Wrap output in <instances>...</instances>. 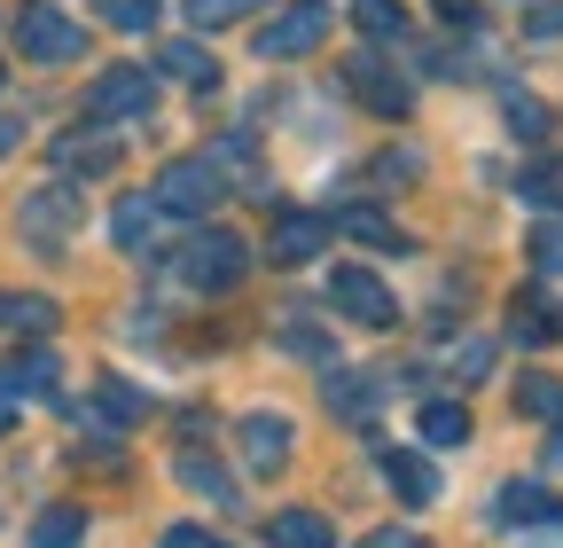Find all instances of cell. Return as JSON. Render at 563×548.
I'll list each match as a JSON object with an SVG mask.
<instances>
[{
    "label": "cell",
    "mask_w": 563,
    "mask_h": 548,
    "mask_svg": "<svg viewBox=\"0 0 563 548\" xmlns=\"http://www.w3.org/2000/svg\"><path fill=\"white\" fill-rule=\"evenodd\" d=\"M251 274V243L235 235V228H196L188 235V251H180V283L188 291H203V298H220V291H235Z\"/></svg>",
    "instance_id": "6da1fadb"
},
{
    "label": "cell",
    "mask_w": 563,
    "mask_h": 548,
    "mask_svg": "<svg viewBox=\"0 0 563 548\" xmlns=\"http://www.w3.org/2000/svg\"><path fill=\"white\" fill-rule=\"evenodd\" d=\"M220 196H228V180H220L211 157H173L150 180V204H157L165 220H211V212H220Z\"/></svg>",
    "instance_id": "7a4b0ae2"
},
{
    "label": "cell",
    "mask_w": 563,
    "mask_h": 548,
    "mask_svg": "<svg viewBox=\"0 0 563 548\" xmlns=\"http://www.w3.org/2000/svg\"><path fill=\"white\" fill-rule=\"evenodd\" d=\"M329 0H290V9H282L266 32H258V55L266 63H298V55H313L321 40H329Z\"/></svg>",
    "instance_id": "3957f363"
},
{
    "label": "cell",
    "mask_w": 563,
    "mask_h": 548,
    "mask_svg": "<svg viewBox=\"0 0 563 548\" xmlns=\"http://www.w3.org/2000/svg\"><path fill=\"white\" fill-rule=\"evenodd\" d=\"M16 47H24L32 63H70V55L87 47V24H70L55 0H32V9L16 17Z\"/></svg>",
    "instance_id": "277c9868"
},
{
    "label": "cell",
    "mask_w": 563,
    "mask_h": 548,
    "mask_svg": "<svg viewBox=\"0 0 563 548\" xmlns=\"http://www.w3.org/2000/svg\"><path fill=\"white\" fill-rule=\"evenodd\" d=\"M344 79L361 87V102H368L376 118H407V110H415V87L384 63V47H352V55H344Z\"/></svg>",
    "instance_id": "5b68a950"
},
{
    "label": "cell",
    "mask_w": 563,
    "mask_h": 548,
    "mask_svg": "<svg viewBox=\"0 0 563 548\" xmlns=\"http://www.w3.org/2000/svg\"><path fill=\"white\" fill-rule=\"evenodd\" d=\"M329 298H336V314H352L361 329H391V321H399V298L376 283L368 266H336V274H329Z\"/></svg>",
    "instance_id": "8992f818"
},
{
    "label": "cell",
    "mask_w": 563,
    "mask_h": 548,
    "mask_svg": "<svg viewBox=\"0 0 563 548\" xmlns=\"http://www.w3.org/2000/svg\"><path fill=\"white\" fill-rule=\"evenodd\" d=\"M150 95H157V79L141 72V63H110V72L95 79V95H87V110H95V118H141V110H150Z\"/></svg>",
    "instance_id": "52a82bcc"
},
{
    "label": "cell",
    "mask_w": 563,
    "mask_h": 548,
    "mask_svg": "<svg viewBox=\"0 0 563 548\" xmlns=\"http://www.w3.org/2000/svg\"><path fill=\"white\" fill-rule=\"evenodd\" d=\"M329 212H274V235H266V251H274V266H306V259H321L329 251Z\"/></svg>",
    "instance_id": "ba28073f"
},
{
    "label": "cell",
    "mask_w": 563,
    "mask_h": 548,
    "mask_svg": "<svg viewBox=\"0 0 563 548\" xmlns=\"http://www.w3.org/2000/svg\"><path fill=\"white\" fill-rule=\"evenodd\" d=\"M493 525H509V533H525V525H563V494L532 486V478H509V486L493 494Z\"/></svg>",
    "instance_id": "9c48e42d"
},
{
    "label": "cell",
    "mask_w": 563,
    "mask_h": 548,
    "mask_svg": "<svg viewBox=\"0 0 563 548\" xmlns=\"http://www.w3.org/2000/svg\"><path fill=\"white\" fill-rule=\"evenodd\" d=\"M235 447H243V462H251V470H282V462H290V447H298V431L258 407V416H243V424H235Z\"/></svg>",
    "instance_id": "30bf717a"
},
{
    "label": "cell",
    "mask_w": 563,
    "mask_h": 548,
    "mask_svg": "<svg viewBox=\"0 0 563 548\" xmlns=\"http://www.w3.org/2000/svg\"><path fill=\"white\" fill-rule=\"evenodd\" d=\"M384 486H391L407 509H431V502H439V470L422 462L415 447H384Z\"/></svg>",
    "instance_id": "8fae6325"
},
{
    "label": "cell",
    "mask_w": 563,
    "mask_h": 548,
    "mask_svg": "<svg viewBox=\"0 0 563 548\" xmlns=\"http://www.w3.org/2000/svg\"><path fill=\"white\" fill-rule=\"evenodd\" d=\"M70 220H79V196H70V188H40V196H24V235H32L40 251H55V243L70 235Z\"/></svg>",
    "instance_id": "7c38bea8"
},
{
    "label": "cell",
    "mask_w": 563,
    "mask_h": 548,
    "mask_svg": "<svg viewBox=\"0 0 563 548\" xmlns=\"http://www.w3.org/2000/svg\"><path fill=\"white\" fill-rule=\"evenodd\" d=\"M47 392H55V353L47 346L0 361V399H47Z\"/></svg>",
    "instance_id": "4fadbf2b"
},
{
    "label": "cell",
    "mask_w": 563,
    "mask_h": 548,
    "mask_svg": "<svg viewBox=\"0 0 563 548\" xmlns=\"http://www.w3.org/2000/svg\"><path fill=\"white\" fill-rule=\"evenodd\" d=\"M376 407H384V376H329V416L344 424H376Z\"/></svg>",
    "instance_id": "5bb4252c"
},
{
    "label": "cell",
    "mask_w": 563,
    "mask_h": 548,
    "mask_svg": "<svg viewBox=\"0 0 563 548\" xmlns=\"http://www.w3.org/2000/svg\"><path fill=\"white\" fill-rule=\"evenodd\" d=\"M266 548H336V525L321 509H282L266 525Z\"/></svg>",
    "instance_id": "9a60e30c"
},
{
    "label": "cell",
    "mask_w": 563,
    "mask_h": 548,
    "mask_svg": "<svg viewBox=\"0 0 563 548\" xmlns=\"http://www.w3.org/2000/svg\"><path fill=\"white\" fill-rule=\"evenodd\" d=\"M55 165H63V173L102 180V173L118 165V142H110V133H63V142H55Z\"/></svg>",
    "instance_id": "2e32d148"
},
{
    "label": "cell",
    "mask_w": 563,
    "mask_h": 548,
    "mask_svg": "<svg viewBox=\"0 0 563 548\" xmlns=\"http://www.w3.org/2000/svg\"><path fill=\"white\" fill-rule=\"evenodd\" d=\"M329 228L361 235V243H376V251H407V228H399V220H384V204H344Z\"/></svg>",
    "instance_id": "e0dca14e"
},
{
    "label": "cell",
    "mask_w": 563,
    "mask_h": 548,
    "mask_svg": "<svg viewBox=\"0 0 563 548\" xmlns=\"http://www.w3.org/2000/svg\"><path fill=\"white\" fill-rule=\"evenodd\" d=\"M517 416H532V424H563V376L525 369V376H517Z\"/></svg>",
    "instance_id": "ac0fdd59"
},
{
    "label": "cell",
    "mask_w": 563,
    "mask_h": 548,
    "mask_svg": "<svg viewBox=\"0 0 563 548\" xmlns=\"http://www.w3.org/2000/svg\"><path fill=\"white\" fill-rule=\"evenodd\" d=\"M157 220H165V212H157V204H150V196H125V204H118V212H110V243H118V251H150V235H157Z\"/></svg>",
    "instance_id": "d6986e66"
},
{
    "label": "cell",
    "mask_w": 563,
    "mask_h": 548,
    "mask_svg": "<svg viewBox=\"0 0 563 548\" xmlns=\"http://www.w3.org/2000/svg\"><path fill=\"white\" fill-rule=\"evenodd\" d=\"M517 196H525V212H555V204H563V150L555 157H532L517 173Z\"/></svg>",
    "instance_id": "ffe728a7"
},
{
    "label": "cell",
    "mask_w": 563,
    "mask_h": 548,
    "mask_svg": "<svg viewBox=\"0 0 563 548\" xmlns=\"http://www.w3.org/2000/svg\"><path fill=\"white\" fill-rule=\"evenodd\" d=\"M79 540H87V509H70V502L40 509V525H32V548H79Z\"/></svg>",
    "instance_id": "44dd1931"
},
{
    "label": "cell",
    "mask_w": 563,
    "mask_h": 548,
    "mask_svg": "<svg viewBox=\"0 0 563 548\" xmlns=\"http://www.w3.org/2000/svg\"><path fill=\"white\" fill-rule=\"evenodd\" d=\"M422 439H431V447H462L470 439V407L462 399H422Z\"/></svg>",
    "instance_id": "7402d4cb"
},
{
    "label": "cell",
    "mask_w": 563,
    "mask_h": 548,
    "mask_svg": "<svg viewBox=\"0 0 563 548\" xmlns=\"http://www.w3.org/2000/svg\"><path fill=\"white\" fill-rule=\"evenodd\" d=\"M63 314H55V298H32V291H9L0 298V329H32V337H47Z\"/></svg>",
    "instance_id": "603a6c76"
},
{
    "label": "cell",
    "mask_w": 563,
    "mask_h": 548,
    "mask_svg": "<svg viewBox=\"0 0 563 548\" xmlns=\"http://www.w3.org/2000/svg\"><path fill=\"white\" fill-rule=\"evenodd\" d=\"M157 72H165V79H196V87H220V72H211V55H203L196 40H173V47H157Z\"/></svg>",
    "instance_id": "cb8c5ba5"
},
{
    "label": "cell",
    "mask_w": 563,
    "mask_h": 548,
    "mask_svg": "<svg viewBox=\"0 0 563 548\" xmlns=\"http://www.w3.org/2000/svg\"><path fill=\"white\" fill-rule=\"evenodd\" d=\"M548 337H555V314H548L540 298H517V306H509V346L532 353V346H548Z\"/></svg>",
    "instance_id": "d4e9b609"
},
{
    "label": "cell",
    "mask_w": 563,
    "mask_h": 548,
    "mask_svg": "<svg viewBox=\"0 0 563 548\" xmlns=\"http://www.w3.org/2000/svg\"><path fill=\"white\" fill-rule=\"evenodd\" d=\"M180 486H196V494H211V502H235V478L211 462V454H180Z\"/></svg>",
    "instance_id": "484cf974"
},
{
    "label": "cell",
    "mask_w": 563,
    "mask_h": 548,
    "mask_svg": "<svg viewBox=\"0 0 563 548\" xmlns=\"http://www.w3.org/2000/svg\"><path fill=\"white\" fill-rule=\"evenodd\" d=\"M493 369V337H462V346H446V376L454 384H485Z\"/></svg>",
    "instance_id": "4316f807"
},
{
    "label": "cell",
    "mask_w": 563,
    "mask_h": 548,
    "mask_svg": "<svg viewBox=\"0 0 563 548\" xmlns=\"http://www.w3.org/2000/svg\"><path fill=\"white\" fill-rule=\"evenodd\" d=\"M95 399H102V416H110V424H141V416H150V399H141L125 376H102V384H95Z\"/></svg>",
    "instance_id": "83f0119b"
},
{
    "label": "cell",
    "mask_w": 563,
    "mask_h": 548,
    "mask_svg": "<svg viewBox=\"0 0 563 548\" xmlns=\"http://www.w3.org/2000/svg\"><path fill=\"white\" fill-rule=\"evenodd\" d=\"M532 274H563V204L532 228Z\"/></svg>",
    "instance_id": "f1b7e54d"
},
{
    "label": "cell",
    "mask_w": 563,
    "mask_h": 548,
    "mask_svg": "<svg viewBox=\"0 0 563 548\" xmlns=\"http://www.w3.org/2000/svg\"><path fill=\"white\" fill-rule=\"evenodd\" d=\"M258 0H180V17L196 24V32H220V24H235V17H251Z\"/></svg>",
    "instance_id": "f546056e"
},
{
    "label": "cell",
    "mask_w": 563,
    "mask_h": 548,
    "mask_svg": "<svg viewBox=\"0 0 563 548\" xmlns=\"http://www.w3.org/2000/svg\"><path fill=\"white\" fill-rule=\"evenodd\" d=\"M157 9H165V0H102V24H118V32H150Z\"/></svg>",
    "instance_id": "4dcf8cb0"
},
{
    "label": "cell",
    "mask_w": 563,
    "mask_h": 548,
    "mask_svg": "<svg viewBox=\"0 0 563 548\" xmlns=\"http://www.w3.org/2000/svg\"><path fill=\"white\" fill-rule=\"evenodd\" d=\"M282 353H298V361H321V353H329V337H321L306 314H290V321H282Z\"/></svg>",
    "instance_id": "1f68e13d"
},
{
    "label": "cell",
    "mask_w": 563,
    "mask_h": 548,
    "mask_svg": "<svg viewBox=\"0 0 563 548\" xmlns=\"http://www.w3.org/2000/svg\"><path fill=\"white\" fill-rule=\"evenodd\" d=\"M361 24H368L376 40H407V17L391 9V0H361Z\"/></svg>",
    "instance_id": "d6a6232c"
},
{
    "label": "cell",
    "mask_w": 563,
    "mask_h": 548,
    "mask_svg": "<svg viewBox=\"0 0 563 548\" xmlns=\"http://www.w3.org/2000/svg\"><path fill=\"white\" fill-rule=\"evenodd\" d=\"M525 32L532 40H555L563 32V0H525Z\"/></svg>",
    "instance_id": "836d02e7"
},
{
    "label": "cell",
    "mask_w": 563,
    "mask_h": 548,
    "mask_svg": "<svg viewBox=\"0 0 563 548\" xmlns=\"http://www.w3.org/2000/svg\"><path fill=\"white\" fill-rule=\"evenodd\" d=\"M501 110H509V125H517V133H548V110H540L532 95H509Z\"/></svg>",
    "instance_id": "e575fe53"
},
{
    "label": "cell",
    "mask_w": 563,
    "mask_h": 548,
    "mask_svg": "<svg viewBox=\"0 0 563 548\" xmlns=\"http://www.w3.org/2000/svg\"><path fill=\"white\" fill-rule=\"evenodd\" d=\"M165 548H228V540H220V533H203V525H173Z\"/></svg>",
    "instance_id": "d590c367"
},
{
    "label": "cell",
    "mask_w": 563,
    "mask_h": 548,
    "mask_svg": "<svg viewBox=\"0 0 563 548\" xmlns=\"http://www.w3.org/2000/svg\"><path fill=\"white\" fill-rule=\"evenodd\" d=\"M361 548H422V533H399V525H384V533H368Z\"/></svg>",
    "instance_id": "8d00e7d4"
},
{
    "label": "cell",
    "mask_w": 563,
    "mask_h": 548,
    "mask_svg": "<svg viewBox=\"0 0 563 548\" xmlns=\"http://www.w3.org/2000/svg\"><path fill=\"white\" fill-rule=\"evenodd\" d=\"M16 142H24V125H16V118H9V110H0V157H9V150H16Z\"/></svg>",
    "instance_id": "74e56055"
},
{
    "label": "cell",
    "mask_w": 563,
    "mask_h": 548,
    "mask_svg": "<svg viewBox=\"0 0 563 548\" xmlns=\"http://www.w3.org/2000/svg\"><path fill=\"white\" fill-rule=\"evenodd\" d=\"M9 424H16V399H0V431H9Z\"/></svg>",
    "instance_id": "f35d334b"
},
{
    "label": "cell",
    "mask_w": 563,
    "mask_h": 548,
    "mask_svg": "<svg viewBox=\"0 0 563 548\" xmlns=\"http://www.w3.org/2000/svg\"><path fill=\"white\" fill-rule=\"evenodd\" d=\"M439 9H446V17H454V9H462V0H439ZM462 24H477V17H470V9H462Z\"/></svg>",
    "instance_id": "ab89813d"
},
{
    "label": "cell",
    "mask_w": 563,
    "mask_h": 548,
    "mask_svg": "<svg viewBox=\"0 0 563 548\" xmlns=\"http://www.w3.org/2000/svg\"><path fill=\"white\" fill-rule=\"evenodd\" d=\"M548 462H563V424H555V447H548Z\"/></svg>",
    "instance_id": "60d3db41"
}]
</instances>
